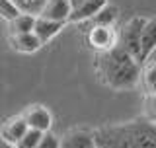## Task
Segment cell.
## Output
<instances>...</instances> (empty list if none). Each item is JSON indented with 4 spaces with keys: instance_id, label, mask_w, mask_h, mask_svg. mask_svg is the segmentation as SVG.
Segmentation results:
<instances>
[{
    "instance_id": "cell-1",
    "label": "cell",
    "mask_w": 156,
    "mask_h": 148,
    "mask_svg": "<svg viewBox=\"0 0 156 148\" xmlns=\"http://www.w3.org/2000/svg\"><path fill=\"white\" fill-rule=\"evenodd\" d=\"M96 148H156L154 121L140 119L104 125L92 132Z\"/></svg>"
},
{
    "instance_id": "cell-2",
    "label": "cell",
    "mask_w": 156,
    "mask_h": 148,
    "mask_svg": "<svg viewBox=\"0 0 156 148\" xmlns=\"http://www.w3.org/2000/svg\"><path fill=\"white\" fill-rule=\"evenodd\" d=\"M96 72L104 86L111 88L115 92H123V90H131L139 84L140 65L121 49L113 47L105 53H98Z\"/></svg>"
},
{
    "instance_id": "cell-3",
    "label": "cell",
    "mask_w": 156,
    "mask_h": 148,
    "mask_svg": "<svg viewBox=\"0 0 156 148\" xmlns=\"http://www.w3.org/2000/svg\"><path fill=\"white\" fill-rule=\"evenodd\" d=\"M146 18L144 16H133L123 27L117 31V41L115 47L133 57L139 62V51H140V31H143Z\"/></svg>"
},
{
    "instance_id": "cell-4",
    "label": "cell",
    "mask_w": 156,
    "mask_h": 148,
    "mask_svg": "<svg viewBox=\"0 0 156 148\" xmlns=\"http://www.w3.org/2000/svg\"><path fill=\"white\" fill-rule=\"evenodd\" d=\"M22 119L27 125V129L37 131V132H51L53 127V115L41 103H33L22 113Z\"/></svg>"
},
{
    "instance_id": "cell-5",
    "label": "cell",
    "mask_w": 156,
    "mask_h": 148,
    "mask_svg": "<svg viewBox=\"0 0 156 148\" xmlns=\"http://www.w3.org/2000/svg\"><path fill=\"white\" fill-rule=\"evenodd\" d=\"M86 39H88V45L92 49H96L98 53H105V51H109V49L115 47L117 31L113 27H96V26H92Z\"/></svg>"
},
{
    "instance_id": "cell-6",
    "label": "cell",
    "mask_w": 156,
    "mask_h": 148,
    "mask_svg": "<svg viewBox=\"0 0 156 148\" xmlns=\"http://www.w3.org/2000/svg\"><path fill=\"white\" fill-rule=\"evenodd\" d=\"M152 53H156V19L146 18L143 31H140V51H139V65L148 58Z\"/></svg>"
},
{
    "instance_id": "cell-7",
    "label": "cell",
    "mask_w": 156,
    "mask_h": 148,
    "mask_svg": "<svg viewBox=\"0 0 156 148\" xmlns=\"http://www.w3.org/2000/svg\"><path fill=\"white\" fill-rule=\"evenodd\" d=\"M70 10L72 8L68 4V0H47L37 18H45V19H51V22L66 23L68 16H70Z\"/></svg>"
},
{
    "instance_id": "cell-8",
    "label": "cell",
    "mask_w": 156,
    "mask_h": 148,
    "mask_svg": "<svg viewBox=\"0 0 156 148\" xmlns=\"http://www.w3.org/2000/svg\"><path fill=\"white\" fill-rule=\"evenodd\" d=\"M58 146L61 148H96V142L90 131L72 129L65 132L62 139H58Z\"/></svg>"
},
{
    "instance_id": "cell-9",
    "label": "cell",
    "mask_w": 156,
    "mask_h": 148,
    "mask_svg": "<svg viewBox=\"0 0 156 148\" xmlns=\"http://www.w3.org/2000/svg\"><path fill=\"white\" fill-rule=\"evenodd\" d=\"M107 4V0H84L80 6L70 10V16H68L66 22L68 23H80V22H88L100 12Z\"/></svg>"
},
{
    "instance_id": "cell-10",
    "label": "cell",
    "mask_w": 156,
    "mask_h": 148,
    "mask_svg": "<svg viewBox=\"0 0 156 148\" xmlns=\"http://www.w3.org/2000/svg\"><path fill=\"white\" fill-rule=\"evenodd\" d=\"M27 131V125L23 123L22 115H16V117H10V119L0 127V139H2L6 144L14 146L16 142L26 135Z\"/></svg>"
},
{
    "instance_id": "cell-11",
    "label": "cell",
    "mask_w": 156,
    "mask_h": 148,
    "mask_svg": "<svg viewBox=\"0 0 156 148\" xmlns=\"http://www.w3.org/2000/svg\"><path fill=\"white\" fill-rule=\"evenodd\" d=\"M65 27V23H58V22H51V19H45V18H35V26H33V35H35L41 45L49 43L53 37H57L61 33V29Z\"/></svg>"
},
{
    "instance_id": "cell-12",
    "label": "cell",
    "mask_w": 156,
    "mask_h": 148,
    "mask_svg": "<svg viewBox=\"0 0 156 148\" xmlns=\"http://www.w3.org/2000/svg\"><path fill=\"white\" fill-rule=\"evenodd\" d=\"M154 74H156V53H152L140 65V86L144 88L146 97H154Z\"/></svg>"
},
{
    "instance_id": "cell-13",
    "label": "cell",
    "mask_w": 156,
    "mask_h": 148,
    "mask_svg": "<svg viewBox=\"0 0 156 148\" xmlns=\"http://www.w3.org/2000/svg\"><path fill=\"white\" fill-rule=\"evenodd\" d=\"M10 45H12L14 51L18 53H26V55H31V53L39 51L43 45L41 41L33 35V33H23V35H10Z\"/></svg>"
},
{
    "instance_id": "cell-14",
    "label": "cell",
    "mask_w": 156,
    "mask_h": 148,
    "mask_svg": "<svg viewBox=\"0 0 156 148\" xmlns=\"http://www.w3.org/2000/svg\"><path fill=\"white\" fill-rule=\"evenodd\" d=\"M117 18H119V10L115 6H111V4H105L90 22H92V26H96V27H113Z\"/></svg>"
},
{
    "instance_id": "cell-15",
    "label": "cell",
    "mask_w": 156,
    "mask_h": 148,
    "mask_svg": "<svg viewBox=\"0 0 156 148\" xmlns=\"http://www.w3.org/2000/svg\"><path fill=\"white\" fill-rule=\"evenodd\" d=\"M10 23V35H23V33H31L35 26V16L29 14H18Z\"/></svg>"
},
{
    "instance_id": "cell-16",
    "label": "cell",
    "mask_w": 156,
    "mask_h": 148,
    "mask_svg": "<svg viewBox=\"0 0 156 148\" xmlns=\"http://www.w3.org/2000/svg\"><path fill=\"white\" fill-rule=\"evenodd\" d=\"M47 0H12V4L18 8L20 14H29V16H39Z\"/></svg>"
},
{
    "instance_id": "cell-17",
    "label": "cell",
    "mask_w": 156,
    "mask_h": 148,
    "mask_svg": "<svg viewBox=\"0 0 156 148\" xmlns=\"http://www.w3.org/2000/svg\"><path fill=\"white\" fill-rule=\"evenodd\" d=\"M41 136H43V132H37V131L27 129L26 135H23L22 139L14 144V148H35L39 144V140H41Z\"/></svg>"
},
{
    "instance_id": "cell-18",
    "label": "cell",
    "mask_w": 156,
    "mask_h": 148,
    "mask_svg": "<svg viewBox=\"0 0 156 148\" xmlns=\"http://www.w3.org/2000/svg\"><path fill=\"white\" fill-rule=\"evenodd\" d=\"M18 14L20 12H18V8L12 4V0H0V18H2V19L12 22Z\"/></svg>"
},
{
    "instance_id": "cell-19",
    "label": "cell",
    "mask_w": 156,
    "mask_h": 148,
    "mask_svg": "<svg viewBox=\"0 0 156 148\" xmlns=\"http://www.w3.org/2000/svg\"><path fill=\"white\" fill-rule=\"evenodd\" d=\"M35 148H61L58 146V136L53 135V132H43L41 140Z\"/></svg>"
},
{
    "instance_id": "cell-20",
    "label": "cell",
    "mask_w": 156,
    "mask_h": 148,
    "mask_svg": "<svg viewBox=\"0 0 156 148\" xmlns=\"http://www.w3.org/2000/svg\"><path fill=\"white\" fill-rule=\"evenodd\" d=\"M82 2H84V0H68V4H70V8H76V6H80Z\"/></svg>"
},
{
    "instance_id": "cell-21",
    "label": "cell",
    "mask_w": 156,
    "mask_h": 148,
    "mask_svg": "<svg viewBox=\"0 0 156 148\" xmlns=\"http://www.w3.org/2000/svg\"><path fill=\"white\" fill-rule=\"evenodd\" d=\"M0 148H14V146H10V144H6L2 139H0Z\"/></svg>"
}]
</instances>
